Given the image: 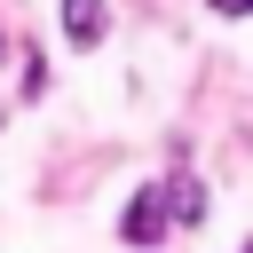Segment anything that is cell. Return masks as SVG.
<instances>
[{
    "mask_svg": "<svg viewBox=\"0 0 253 253\" xmlns=\"http://www.w3.org/2000/svg\"><path fill=\"white\" fill-rule=\"evenodd\" d=\"M63 32H71V47H95L103 40V8L95 0H63Z\"/></svg>",
    "mask_w": 253,
    "mask_h": 253,
    "instance_id": "obj_2",
    "label": "cell"
},
{
    "mask_svg": "<svg viewBox=\"0 0 253 253\" xmlns=\"http://www.w3.org/2000/svg\"><path fill=\"white\" fill-rule=\"evenodd\" d=\"M158 229H166V190H142V198L126 206V237H134V245H158Z\"/></svg>",
    "mask_w": 253,
    "mask_h": 253,
    "instance_id": "obj_1",
    "label": "cell"
},
{
    "mask_svg": "<svg viewBox=\"0 0 253 253\" xmlns=\"http://www.w3.org/2000/svg\"><path fill=\"white\" fill-rule=\"evenodd\" d=\"M213 8H221V16H245V8H253V0H213Z\"/></svg>",
    "mask_w": 253,
    "mask_h": 253,
    "instance_id": "obj_3",
    "label": "cell"
}]
</instances>
